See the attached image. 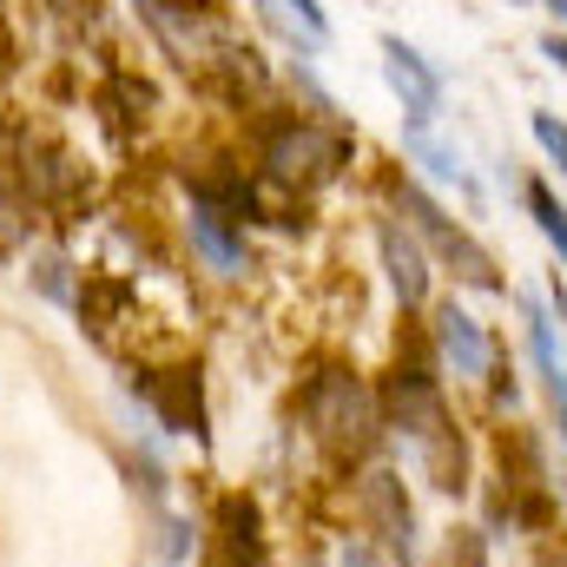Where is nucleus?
<instances>
[{
  "label": "nucleus",
  "mask_w": 567,
  "mask_h": 567,
  "mask_svg": "<svg viewBox=\"0 0 567 567\" xmlns=\"http://www.w3.org/2000/svg\"><path fill=\"white\" fill-rule=\"evenodd\" d=\"M390 403H396V429L416 442L423 468L435 475V488H462V442H455V423H449V410H442L435 377H423V370H396Z\"/></svg>",
  "instance_id": "obj_1"
},
{
  "label": "nucleus",
  "mask_w": 567,
  "mask_h": 567,
  "mask_svg": "<svg viewBox=\"0 0 567 567\" xmlns=\"http://www.w3.org/2000/svg\"><path fill=\"white\" fill-rule=\"evenodd\" d=\"M303 416L323 435V449H337V455H363L370 435H377V403H370V390L350 370H323L303 390Z\"/></svg>",
  "instance_id": "obj_2"
},
{
  "label": "nucleus",
  "mask_w": 567,
  "mask_h": 567,
  "mask_svg": "<svg viewBox=\"0 0 567 567\" xmlns=\"http://www.w3.org/2000/svg\"><path fill=\"white\" fill-rule=\"evenodd\" d=\"M343 158H350V140L337 126H317V120H290L265 145V165L284 185H323V178H337Z\"/></svg>",
  "instance_id": "obj_3"
},
{
  "label": "nucleus",
  "mask_w": 567,
  "mask_h": 567,
  "mask_svg": "<svg viewBox=\"0 0 567 567\" xmlns=\"http://www.w3.org/2000/svg\"><path fill=\"white\" fill-rule=\"evenodd\" d=\"M396 205L410 212V225H416V231H423L429 245H435V251H442V258H449V265H455L468 284L502 290V278H495V258H488V251H482V245H475V238H468V231H462L442 205H435V198H429L423 185H410V178H403V185H396Z\"/></svg>",
  "instance_id": "obj_4"
},
{
  "label": "nucleus",
  "mask_w": 567,
  "mask_h": 567,
  "mask_svg": "<svg viewBox=\"0 0 567 567\" xmlns=\"http://www.w3.org/2000/svg\"><path fill=\"white\" fill-rule=\"evenodd\" d=\"M383 73H390V86H396V100H403L410 126H429V120L442 113V73L429 66L403 33H383Z\"/></svg>",
  "instance_id": "obj_5"
},
{
  "label": "nucleus",
  "mask_w": 567,
  "mask_h": 567,
  "mask_svg": "<svg viewBox=\"0 0 567 567\" xmlns=\"http://www.w3.org/2000/svg\"><path fill=\"white\" fill-rule=\"evenodd\" d=\"M198 258L218 271V278H238L245 271V218H231V205L218 198H192V218H185Z\"/></svg>",
  "instance_id": "obj_6"
},
{
  "label": "nucleus",
  "mask_w": 567,
  "mask_h": 567,
  "mask_svg": "<svg viewBox=\"0 0 567 567\" xmlns=\"http://www.w3.org/2000/svg\"><path fill=\"white\" fill-rule=\"evenodd\" d=\"M435 350H442V363H449L455 377H488V363H495L488 330H482L462 303H442V310H435Z\"/></svg>",
  "instance_id": "obj_7"
},
{
  "label": "nucleus",
  "mask_w": 567,
  "mask_h": 567,
  "mask_svg": "<svg viewBox=\"0 0 567 567\" xmlns=\"http://www.w3.org/2000/svg\"><path fill=\"white\" fill-rule=\"evenodd\" d=\"M377 245H383L390 290L416 310V303L429 297V258H423V245H416V231H410V225H396V218H383V225H377Z\"/></svg>",
  "instance_id": "obj_8"
},
{
  "label": "nucleus",
  "mask_w": 567,
  "mask_h": 567,
  "mask_svg": "<svg viewBox=\"0 0 567 567\" xmlns=\"http://www.w3.org/2000/svg\"><path fill=\"white\" fill-rule=\"evenodd\" d=\"M522 317H528V350H535V370L555 396V416H561V442H567V350L555 337V317L542 310V297H522Z\"/></svg>",
  "instance_id": "obj_9"
},
{
  "label": "nucleus",
  "mask_w": 567,
  "mask_h": 567,
  "mask_svg": "<svg viewBox=\"0 0 567 567\" xmlns=\"http://www.w3.org/2000/svg\"><path fill=\"white\" fill-rule=\"evenodd\" d=\"M363 508H370V522L383 528L390 555H403V561H410V555H416V515H410V502H403V482L377 468V475L363 482Z\"/></svg>",
  "instance_id": "obj_10"
},
{
  "label": "nucleus",
  "mask_w": 567,
  "mask_h": 567,
  "mask_svg": "<svg viewBox=\"0 0 567 567\" xmlns=\"http://www.w3.org/2000/svg\"><path fill=\"white\" fill-rule=\"evenodd\" d=\"M403 145H410V158H423L429 178H442V185H455V192H475V178H468L462 152H455V145H442L429 126H410V133H403Z\"/></svg>",
  "instance_id": "obj_11"
},
{
  "label": "nucleus",
  "mask_w": 567,
  "mask_h": 567,
  "mask_svg": "<svg viewBox=\"0 0 567 567\" xmlns=\"http://www.w3.org/2000/svg\"><path fill=\"white\" fill-rule=\"evenodd\" d=\"M522 198H528V218L542 225V238L561 251V265H567V212H561V198H555L542 178H528V185H522Z\"/></svg>",
  "instance_id": "obj_12"
},
{
  "label": "nucleus",
  "mask_w": 567,
  "mask_h": 567,
  "mask_svg": "<svg viewBox=\"0 0 567 567\" xmlns=\"http://www.w3.org/2000/svg\"><path fill=\"white\" fill-rule=\"evenodd\" d=\"M528 126H535V140H542V152H548V158L561 165V178H567V126L555 120V113H535Z\"/></svg>",
  "instance_id": "obj_13"
},
{
  "label": "nucleus",
  "mask_w": 567,
  "mask_h": 567,
  "mask_svg": "<svg viewBox=\"0 0 567 567\" xmlns=\"http://www.w3.org/2000/svg\"><path fill=\"white\" fill-rule=\"evenodd\" d=\"M284 7H297V33H310V47L330 40V13H323L317 0H284Z\"/></svg>",
  "instance_id": "obj_14"
},
{
  "label": "nucleus",
  "mask_w": 567,
  "mask_h": 567,
  "mask_svg": "<svg viewBox=\"0 0 567 567\" xmlns=\"http://www.w3.org/2000/svg\"><path fill=\"white\" fill-rule=\"evenodd\" d=\"M442 567H482V542H475V535L462 528V535L449 542V561H442Z\"/></svg>",
  "instance_id": "obj_15"
},
{
  "label": "nucleus",
  "mask_w": 567,
  "mask_h": 567,
  "mask_svg": "<svg viewBox=\"0 0 567 567\" xmlns=\"http://www.w3.org/2000/svg\"><path fill=\"white\" fill-rule=\"evenodd\" d=\"M542 53H548V60L567 73V33H542Z\"/></svg>",
  "instance_id": "obj_16"
},
{
  "label": "nucleus",
  "mask_w": 567,
  "mask_h": 567,
  "mask_svg": "<svg viewBox=\"0 0 567 567\" xmlns=\"http://www.w3.org/2000/svg\"><path fill=\"white\" fill-rule=\"evenodd\" d=\"M343 567H377V555H370L363 542H350V548H343Z\"/></svg>",
  "instance_id": "obj_17"
},
{
  "label": "nucleus",
  "mask_w": 567,
  "mask_h": 567,
  "mask_svg": "<svg viewBox=\"0 0 567 567\" xmlns=\"http://www.w3.org/2000/svg\"><path fill=\"white\" fill-rule=\"evenodd\" d=\"M548 567H567V542H555V548H548Z\"/></svg>",
  "instance_id": "obj_18"
},
{
  "label": "nucleus",
  "mask_w": 567,
  "mask_h": 567,
  "mask_svg": "<svg viewBox=\"0 0 567 567\" xmlns=\"http://www.w3.org/2000/svg\"><path fill=\"white\" fill-rule=\"evenodd\" d=\"M542 7H548V13H555V20L567 27V0H542Z\"/></svg>",
  "instance_id": "obj_19"
},
{
  "label": "nucleus",
  "mask_w": 567,
  "mask_h": 567,
  "mask_svg": "<svg viewBox=\"0 0 567 567\" xmlns=\"http://www.w3.org/2000/svg\"><path fill=\"white\" fill-rule=\"evenodd\" d=\"M508 7H522V0H508Z\"/></svg>",
  "instance_id": "obj_20"
},
{
  "label": "nucleus",
  "mask_w": 567,
  "mask_h": 567,
  "mask_svg": "<svg viewBox=\"0 0 567 567\" xmlns=\"http://www.w3.org/2000/svg\"><path fill=\"white\" fill-rule=\"evenodd\" d=\"M561 323H567V310H561Z\"/></svg>",
  "instance_id": "obj_21"
},
{
  "label": "nucleus",
  "mask_w": 567,
  "mask_h": 567,
  "mask_svg": "<svg viewBox=\"0 0 567 567\" xmlns=\"http://www.w3.org/2000/svg\"><path fill=\"white\" fill-rule=\"evenodd\" d=\"M310 567H317V561H310Z\"/></svg>",
  "instance_id": "obj_22"
}]
</instances>
